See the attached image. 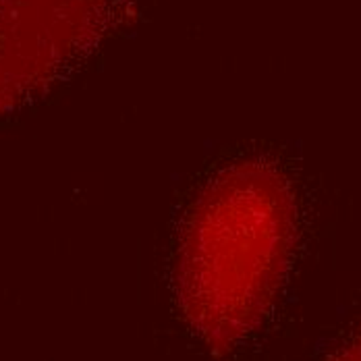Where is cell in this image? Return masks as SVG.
<instances>
[{"instance_id":"cell-3","label":"cell","mask_w":361,"mask_h":361,"mask_svg":"<svg viewBox=\"0 0 361 361\" xmlns=\"http://www.w3.org/2000/svg\"><path fill=\"white\" fill-rule=\"evenodd\" d=\"M326 361H361V330L353 334L341 349H336Z\"/></svg>"},{"instance_id":"cell-2","label":"cell","mask_w":361,"mask_h":361,"mask_svg":"<svg viewBox=\"0 0 361 361\" xmlns=\"http://www.w3.org/2000/svg\"><path fill=\"white\" fill-rule=\"evenodd\" d=\"M118 0H0V116L37 100L109 34Z\"/></svg>"},{"instance_id":"cell-1","label":"cell","mask_w":361,"mask_h":361,"mask_svg":"<svg viewBox=\"0 0 361 361\" xmlns=\"http://www.w3.org/2000/svg\"><path fill=\"white\" fill-rule=\"evenodd\" d=\"M299 241V202L289 175L268 158L214 171L180 220L173 290L180 318L212 357L255 334L289 274Z\"/></svg>"}]
</instances>
